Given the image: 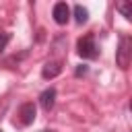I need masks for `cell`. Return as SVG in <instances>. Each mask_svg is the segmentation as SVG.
<instances>
[{"label": "cell", "mask_w": 132, "mask_h": 132, "mask_svg": "<svg viewBox=\"0 0 132 132\" xmlns=\"http://www.w3.org/2000/svg\"><path fill=\"white\" fill-rule=\"evenodd\" d=\"M0 132H2V130H0Z\"/></svg>", "instance_id": "11"}, {"label": "cell", "mask_w": 132, "mask_h": 132, "mask_svg": "<svg viewBox=\"0 0 132 132\" xmlns=\"http://www.w3.org/2000/svg\"><path fill=\"white\" fill-rule=\"evenodd\" d=\"M130 58H132V39L128 35H120V45L116 52V64L126 70L130 66Z\"/></svg>", "instance_id": "2"}, {"label": "cell", "mask_w": 132, "mask_h": 132, "mask_svg": "<svg viewBox=\"0 0 132 132\" xmlns=\"http://www.w3.org/2000/svg\"><path fill=\"white\" fill-rule=\"evenodd\" d=\"M116 8L122 12V16H124V19H128V21L132 19V4H130V2H118V6H116Z\"/></svg>", "instance_id": "8"}, {"label": "cell", "mask_w": 132, "mask_h": 132, "mask_svg": "<svg viewBox=\"0 0 132 132\" xmlns=\"http://www.w3.org/2000/svg\"><path fill=\"white\" fill-rule=\"evenodd\" d=\"M87 72H89V66H85V64L76 66V70H74V74H76V76H82V74H87Z\"/></svg>", "instance_id": "10"}, {"label": "cell", "mask_w": 132, "mask_h": 132, "mask_svg": "<svg viewBox=\"0 0 132 132\" xmlns=\"http://www.w3.org/2000/svg\"><path fill=\"white\" fill-rule=\"evenodd\" d=\"M76 52L82 60H95L99 56V47L95 43V35L93 33H87L82 35L78 41H76Z\"/></svg>", "instance_id": "1"}, {"label": "cell", "mask_w": 132, "mask_h": 132, "mask_svg": "<svg viewBox=\"0 0 132 132\" xmlns=\"http://www.w3.org/2000/svg\"><path fill=\"white\" fill-rule=\"evenodd\" d=\"M62 72V64L60 62H47L43 68H41V76L43 78H54Z\"/></svg>", "instance_id": "6"}, {"label": "cell", "mask_w": 132, "mask_h": 132, "mask_svg": "<svg viewBox=\"0 0 132 132\" xmlns=\"http://www.w3.org/2000/svg\"><path fill=\"white\" fill-rule=\"evenodd\" d=\"M35 116H37V111H35V103L33 101H27V103H23L19 107V120H21L23 126H31L35 122Z\"/></svg>", "instance_id": "3"}, {"label": "cell", "mask_w": 132, "mask_h": 132, "mask_svg": "<svg viewBox=\"0 0 132 132\" xmlns=\"http://www.w3.org/2000/svg\"><path fill=\"white\" fill-rule=\"evenodd\" d=\"M52 16L58 25H66L70 21V6L66 2H56L54 8H52Z\"/></svg>", "instance_id": "4"}, {"label": "cell", "mask_w": 132, "mask_h": 132, "mask_svg": "<svg viewBox=\"0 0 132 132\" xmlns=\"http://www.w3.org/2000/svg\"><path fill=\"white\" fill-rule=\"evenodd\" d=\"M54 103H56V89L50 87V89L41 91V95H39V105H41V109H43V111H50V109L54 107Z\"/></svg>", "instance_id": "5"}, {"label": "cell", "mask_w": 132, "mask_h": 132, "mask_svg": "<svg viewBox=\"0 0 132 132\" xmlns=\"http://www.w3.org/2000/svg\"><path fill=\"white\" fill-rule=\"evenodd\" d=\"M72 14H74V21H76L78 25H82V23L89 21V10H87L82 4H76V6L72 8Z\"/></svg>", "instance_id": "7"}, {"label": "cell", "mask_w": 132, "mask_h": 132, "mask_svg": "<svg viewBox=\"0 0 132 132\" xmlns=\"http://www.w3.org/2000/svg\"><path fill=\"white\" fill-rule=\"evenodd\" d=\"M10 37H12V35H10L8 31H0V54H2L4 50H6V45H8Z\"/></svg>", "instance_id": "9"}]
</instances>
